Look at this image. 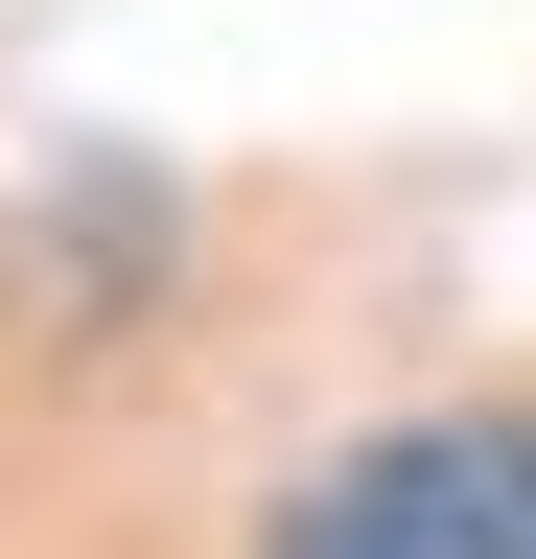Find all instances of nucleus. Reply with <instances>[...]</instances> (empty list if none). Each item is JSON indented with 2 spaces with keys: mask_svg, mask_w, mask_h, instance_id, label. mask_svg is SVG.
Wrapping results in <instances>:
<instances>
[{
  "mask_svg": "<svg viewBox=\"0 0 536 559\" xmlns=\"http://www.w3.org/2000/svg\"><path fill=\"white\" fill-rule=\"evenodd\" d=\"M257 559H536V419H396V443H350L303 489Z\"/></svg>",
  "mask_w": 536,
  "mask_h": 559,
  "instance_id": "obj_1",
  "label": "nucleus"
}]
</instances>
